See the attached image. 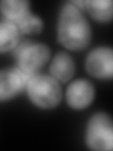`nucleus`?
Returning <instances> with one entry per match:
<instances>
[{"instance_id":"7","label":"nucleus","mask_w":113,"mask_h":151,"mask_svg":"<svg viewBox=\"0 0 113 151\" xmlns=\"http://www.w3.org/2000/svg\"><path fill=\"white\" fill-rule=\"evenodd\" d=\"M66 97L68 104L72 108H86L93 100L94 87L87 79H77L69 85Z\"/></svg>"},{"instance_id":"1","label":"nucleus","mask_w":113,"mask_h":151,"mask_svg":"<svg viewBox=\"0 0 113 151\" xmlns=\"http://www.w3.org/2000/svg\"><path fill=\"white\" fill-rule=\"evenodd\" d=\"M58 36L61 44L71 50H81L91 41V27L74 3H67L61 9Z\"/></svg>"},{"instance_id":"3","label":"nucleus","mask_w":113,"mask_h":151,"mask_svg":"<svg viewBox=\"0 0 113 151\" xmlns=\"http://www.w3.org/2000/svg\"><path fill=\"white\" fill-rule=\"evenodd\" d=\"M86 142L93 150H111L113 147V127L109 115L96 113L89 119Z\"/></svg>"},{"instance_id":"8","label":"nucleus","mask_w":113,"mask_h":151,"mask_svg":"<svg viewBox=\"0 0 113 151\" xmlns=\"http://www.w3.org/2000/svg\"><path fill=\"white\" fill-rule=\"evenodd\" d=\"M50 71L55 79L63 82L67 81L74 73V63L72 57L65 52H59L52 60Z\"/></svg>"},{"instance_id":"5","label":"nucleus","mask_w":113,"mask_h":151,"mask_svg":"<svg viewBox=\"0 0 113 151\" xmlns=\"http://www.w3.org/2000/svg\"><path fill=\"white\" fill-rule=\"evenodd\" d=\"M86 69L98 78H111L113 74V53L109 47H98L89 54Z\"/></svg>"},{"instance_id":"12","label":"nucleus","mask_w":113,"mask_h":151,"mask_svg":"<svg viewBox=\"0 0 113 151\" xmlns=\"http://www.w3.org/2000/svg\"><path fill=\"white\" fill-rule=\"evenodd\" d=\"M15 25L19 31L25 34H38L41 31L44 26L41 19L31 13V12H28L25 16L15 23Z\"/></svg>"},{"instance_id":"2","label":"nucleus","mask_w":113,"mask_h":151,"mask_svg":"<svg viewBox=\"0 0 113 151\" xmlns=\"http://www.w3.org/2000/svg\"><path fill=\"white\" fill-rule=\"evenodd\" d=\"M28 97L35 104L44 109L56 106L61 98V89L54 78L42 75H34L26 83Z\"/></svg>"},{"instance_id":"10","label":"nucleus","mask_w":113,"mask_h":151,"mask_svg":"<svg viewBox=\"0 0 113 151\" xmlns=\"http://www.w3.org/2000/svg\"><path fill=\"white\" fill-rule=\"evenodd\" d=\"M29 2L26 0H3L0 2V11L11 21L16 23L29 11Z\"/></svg>"},{"instance_id":"11","label":"nucleus","mask_w":113,"mask_h":151,"mask_svg":"<svg viewBox=\"0 0 113 151\" xmlns=\"http://www.w3.org/2000/svg\"><path fill=\"white\" fill-rule=\"evenodd\" d=\"M19 29L11 22H0V52H6L17 45Z\"/></svg>"},{"instance_id":"9","label":"nucleus","mask_w":113,"mask_h":151,"mask_svg":"<svg viewBox=\"0 0 113 151\" xmlns=\"http://www.w3.org/2000/svg\"><path fill=\"white\" fill-rule=\"evenodd\" d=\"M75 5L85 7L91 15L99 21H109L112 17V1L110 0H89L77 1Z\"/></svg>"},{"instance_id":"6","label":"nucleus","mask_w":113,"mask_h":151,"mask_svg":"<svg viewBox=\"0 0 113 151\" xmlns=\"http://www.w3.org/2000/svg\"><path fill=\"white\" fill-rule=\"evenodd\" d=\"M31 77L19 68L0 71V101L8 100L17 96L26 86Z\"/></svg>"},{"instance_id":"4","label":"nucleus","mask_w":113,"mask_h":151,"mask_svg":"<svg viewBox=\"0 0 113 151\" xmlns=\"http://www.w3.org/2000/svg\"><path fill=\"white\" fill-rule=\"evenodd\" d=\"M19 69L29 76H34L50 58L47 45L38 42H24L16 50Z\"/></svg>"}]
</instances>
